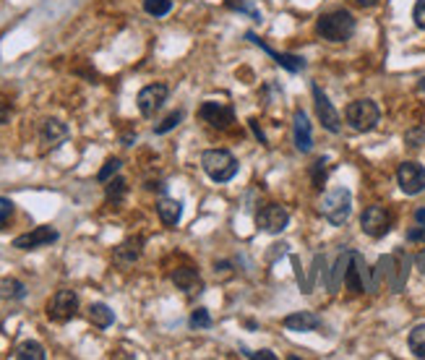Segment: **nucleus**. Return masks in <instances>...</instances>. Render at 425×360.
<instances>
[{"label": "nucleus", "mask_w": 425, "mask_h": 360, "mask_svg": "<svg viewBox=\"0 0 425 360\" xmlns=\"http://www.w3.org/2000/svg\"><path fill=\"white\" fill-rule=\"evenodd\" d=\"M227 8L243 11V13H248L251 19H256V22H258V11H256V6L251 3V0H227Z\"/></svg>", "instance_id": "nucleus-28"}, {"label": "nucleus", "mask_w": 425, "mask_h": 360, "mask_svg": "<svg viewBox=\"0 0 425 360\" xmlns=\"http://www.w3.org/2000/svg\"><path fill=\"white\" fill-rule=\"evenodd\" d=\"M201 167L214 183H227L238 175V160L227 149H206L201 154Z\"/></svg>", "instance_id": "nucleus-2"}, {"label": "nucleus", "mask_w": 425, "mask_h": 360, "mask_svg": "<svg viewBox=\"0 0 425 360\" xmlns=\"http://www.w3.org/2000/svg\"><path fill=\"white\" fill-rule=\"evenodd\" d=\"M358 6H362V8H373V6H378V0H358Z\"/></svg>", "instance_id": "nucleus-38"}, {"label": "nucleus", "mask_w": 425, "mask_h": 360, "mask_svg": "<svg viewBox=\"0 0 425 360\" xmlns=\"http://www.w3.org/2000/svg\"><path fill=\"white\" fill-rule=\"evenodd\" d=\"M8 115H11V108H8V105H6L3 99H0V126H3L6 120H8Z\"/></svg>", "instance_id": "nucleus-36"}, {"label": "nucleus", "mask_w": 425, "mask_h": 360, "mask_svg": "<svg viewBox=\"0 0 425 360\" xmlns=\"http://www.w3.org/2000/svg\"><path fill=\"white\" fill-rule=\"evenodd\" d=\"M360 228H362V232L371 235V238H383V235L392 230V214L386 212V207L373 204V207H368L362 212Z\"/></svg>", "instance_id": "nucleus-6"}, {"label": "nucleus", "mask_w": 425, "mask_h": 360, "mask_svg": "<svg viewBox=\"0 0 425 360\" xmlns=\"http://www.w3.org/2000/svg\"><path fill=\"white\" fill-rule=\"evenodd\" d=\"M157 214H160V219L167 225V228H172V225L181 222L183 204L181 201H175V198H160V204H157Z\"/></svg>", "instance_id": "nucleus-18"}, {"label": "nucleus", "mask_w": 425, "mask_h": 360, "mask_svg": "<svg viewBox=\"0 0 425 360\" xmlns=\"http://www.w3.org/2000/svg\"><path fill=\"white\" fill-rule=\"evenodd\" d=\"M191 327L199 329V327H212V316H209V311L206 308H196L191 316Z\"/></svg>", "instance_id": "nucleus-29"}, {"label": "nucleus", "mask_w": 425, "mask_h": 360, "mask_svg": "<svg viewBox=\"0 0 425 360\" xmlns=\"http://www.w3.org/2000/svg\"><path fill=\"white\" fill-rule=\"evenodd\" d=\"M76 311H78V295L74 290H58L47 303V318L58 321V324L71 321L76 316Z\"/></svg>", "instance_id": "nucleus-5"}, {"label": "nucleus", "mask_w": 425, "mask_h": 360, "mask_svg": "<svg viewBox=\"0 0 425 360\" xmlns=\"http://www.w3.org/2000/svg\"><path fill=\"white\" fill-rule=\"evenodd\" d=\"M407 240H412V243H423V240H425V225H415V228L407 230Z\"/></svg>", "instance_id": "nucleus-33"}, {"label": "nucleus", "mask_w": 425, "mask_h": 360, "mask_svg": "<svg viewBox=\"0 0 425 360\" xmlns=\"http://www.w3.org/2000/svg\"><path fill=\"white\" fill-rule=\"evenodd\" d=\"M40 136H42V142L47 144V146H58V144L68 136V128H65V123H60V120L47 118L42 123V131H40Z\"/></svg>", "instance_id": "nucleus-17"}, {"label": "nucleus", "mask_w": 425, "mask_h": 360, "mask_svg": "<svg viewBox=\"0 0 425 360\" xmlns=\"http://www.w3.org/2000/svg\"><path fill=\"white\" fill-rule=\"evenodd\" d=\"M316 32L326 42H347L355 34V16L350 11H331L324 13L316 24Z\"/></svg>", "instance_id": "nucleus-1"}, {"label": "nucleus", "mask_w": 425, "mask_h": 360, "mask_svg": "<svg viewBox=\"0 0 425 360\" xmlns=\"http://www.w3.org/2000/svg\"><path fill=\"white\" fill-rule=\"evenodd\" d=\"M285 329H290V332H316V329H321V318L310 311H298V314H290L285 318Z\"/></svg>", "instance_id": "nucleus-16"}, {"label": "nucleus", "mask_w": 425, "mask_h": 360, "mask_svg": "<svg viewBox=\"0 0 425 360\" xmlns=\"http://www.w3.org/2000/svg\"><path fill=\"white\" fill-rule=\"evenodd\" d=\"M245 37H248V40H251L253 44H258V47H261V50H264L266 55H272V58H274V60H276V63H279L282 68L292 71V74H298V71H303V68H306V60H303V58H298V55H288V53L282 55V53H276V50H272L269 44L261 42V40H258V37H256L253 32H248Z\"/></svg>", "instance_id": "nucleus-13"}, {"label": "nucleus", "mask_w": 425, "mask_h": 360, "mask_svg": "<svg viewBox=\"0 0 425 360\" xmlns=\"http://www.w3.org/2000/svg\"><path fill=\"white\" fill-rule=\"evenodd\" d=\"M243 355H245V358H253V360H261V358L274 360V352H269V350H261V352H251V350H243Z\"/></svg>", "instance_id": "nucleus-35"}, {"label": "nucleus", "mask_w": 425, "mask_h": 360, "mask_svg": "<svg viewBox=\"0 0 425 360\" xmlns=\"http://www.w3.org/2000/svg\"><path fill=\"white\" fill-rule=\"evenodd\" d=\"M415 222H417V225H425V209H417V212H415Z\"/></svg>", "instance_id": "nucleus-37"}, {"label": "nucleus", "mask_w": 425, "mask_h": 360, "mask_svg": "<svg viewBox=\"0 0 425 360\" xmlns=\"http://www.w3.org/2000/svg\"><path fill=\"white\" fill-rule=\"evenodd\" d=\"M412 19H415V24H417L420 29H425V0H417V3H415Z\"/></svg>", "instance_id": "nucleus-31"}, {"label": "nucleus", "mask_w": 425, "mask_h": 360, "mask_svg": "<svg viewBox=\"0 0 425 360\" xmlns=\"http://www.w3.org/2000/svg\"><path fill=\"white\" fill-rule=\"evenodd\" d=\"M425 139V131L420 128V131H410L407 133V146H420V142Z\"/></svg>", "instance_id": "nucleus-34"}, {"label": "nucleus", "mask_w": 425, "mask_h": 360, "mask_svg": "<svg viewBox=\"0 0 425 360\" xmlns=\"http://www.w3.org/2000/svg\"><path fill=\"white\" fill-rule=\"evenodd\" d=\"M172 282H175V287H181L183 293H188V295H196L201 290V277H199V272L191 269V266H178V269L172 272Z\"/></svg>", "instance_id": "nucleus-15"}, {"label": "nucleus", "mask_w": 425, "mask_h": 360, "mask_svg": "<svg viewBox=\"0 0 425 360\" xmlns=\"http://www.w3.org/2000/svg\"><path fill=\"white\" fill-rule=\"evenodd\" d=\"M352 212V194L347 188H334L321 198V214L329 219L331 225H344Z\"/></svg>", "instance_id": "nucleus-3"}, {"label": "nucleus", "mask_w": 425, "mask_h": 360, "mask_svg": "<svg viewBox=\"0 0 425 360\" xmlns=\"http://www.w3.org/2000/svg\"><path fill=\"white\" fill-rule=\"evenodd\" d=\"M378 118H381V110L373 99H358L347 108V123H350L352 131H371V128H376Z\"/></svg>", "instance_id": "nucleus-4"}, {"label": "nucleus", "mask_w": 425, "mask_h": 360, "mask_svg": "<svg viewBox=\"0 0 425 360\" xmlns=\"http://www.w3.org/2000/svg\"><path fill=\"white\" fill-rule=\"evenodd\" d=\"M144 11L160 19V16H167L172 11V0H144Z\"/></svg>", "instance_id": "nucleus-24"}, {"label": "nucleus", "mask_w": 425, "mask_h": 360, "mask_svg": "<svg viewBox=\"0 0 425 360\" xmlns=\"http://www.w3.org/2000/svg\"><path fill=\"white\" fill-rule=\"evenodd\" d=\"M13 217V201L6 196H0V230L8 225V219Z\"/></svg>", "instance_id": "nucleus-30"}, {"label": "nucleus", "mask_w": 425, "mask_h": 360, "mask_svg": "<svg viewBox=\"0 0 425 360\" xmlns=\"http://www.w3.org/2000/svg\"><path fill=\"white\" fill-rule=\"evenodd\" d=\"M256 222H258V228L264 230V232L276 235V232H282V230L288 228L290 214H288V209L279 207V204H266V207L258 209Z\"/></svg>", "instance_id": "nucleus-8"}, {"label": "nucleus", "mask_w": 425, "mask_h": 360, "mask_svg": "<svg viewBox=\"0 0 425 360\" xmlns=\"http://www.w3.org/2000/svg\"><path fill=\"white\" fill-rule=\"evenodd\" d=\"M13 360H44V348L34 339H26L22 345H16L13 350Z\"/></svg>", "instance_id": "nucleus-20"}, {"label": "nucleus", "mask_w": 425, "mask_h": 360, "mask_svg": "<svg viewBox=\"0 0 425 360\" xmlns=\"http://www.w3.org/2000/svg\"><path fill=\"white\" fill-rule=\"evenodd\" d=\"M420 89H423V92H425V78H423V81H420Z\"/></svg>", "instance_id": "nucleus-40"}, {"label": "nucleus", "mask_w": 425, "mask_h": 360, "mask_svg": "<svg viewBox=\"0 0 425 360\" xmlns=\"http://www.w3.org/2000/svg\"><path fill=\"white\" fill-rule=\"evenodd\" d=\"M324 170H326V160H319L313 164V183H316V188H324Z\"/></svg>", "instance_id": "nucleus-32"}, {"label": "nucleus", "mask_w": 425, "mask_h": 360, "mask_svg": "<svg viewBox=\"0 0 425 360\" xmlns=\"http://www.w3.org/2000/svg\"><path fill=\"white\" fill-rule=\"evenodd\" d=\"M183 120V110H175L172 115H167V118L162 120L160 126H154V133H167V131H172L178 123Z\"/></svg>", "instance_id": "nucleus-27"}, {"label": "nucleus", "mask_w": 425, "mask_h": 360, "mask_svg": "<svg viewBox=\"0 0 425 360\" xmlns=\"http://www.w3.org/2000/svg\"><path fill=\"white\" fill-rule=\"evenodd\" d=\"M310 92H313V99H316V112H319V120L324 123V128L331 133H340V115H337V110H334V105L329 102V97L321 92L316 84L310 87Z\"/></svg>", "instance_id": "nucleus-12"}, {"label": "nucleus", "mask_w": 425, "mask_h": 360, "mask_svg": "<svg viewBox=\"0 0 425 360\" xmlns=\"http://www.w3.org/2000/svg\"><path fill=\"white\" fill-rule=\"evenodd\" d=\"M58 240V230L53 228H34L32 232H24L19 238H13V248L19 251H34V248H42Z\"/></svg>", "instance_id": "nucleus-11"}, {"label": "nucleus", "mask_w": 425, "mask_h": 360, "mask_svg": "<svg viewBox=\"0 0 425 360\" xmlns=\"http://www.w3.org/2000/svg\"><path fill=\"white\" fill-rule=\"evenodd\" d=\"M89 321L99 329H107V327H112L115 314H112L110 306H105V303H92V306H89Z\"/></svg>", "instance_id": "nucleus-21"}, {"label": "nucleus", "mask_w": 425, "mask_h": 360, "mask_svg": "<svg viewBox=\"0 0 425 360\" xmlns=\"http://www.w3.org/2000/svg\"><path fill=\"white\" fill-rule=\"evenodd\" d=\"M105 191H107V201H112V204H115V201H120V198L128 194V186H126V180H123V178H112V180H107Z\"/></svg>", "instance_id": "nucleus-25"}, {"label": "nucleus", "mask_w": 425, "mask_h": 360, "mask_svg": "<svg viewBox=\"0 0 425 360\" xmlns=\"http://www.w3.org/2000/svg\"><path fill=\"white\" fill-rule=\"evenodd\" d=\"M0 298H6V300H22V298H26V287L19 280L6 277V280H0Z\"/></svg>", "instance_id": "nucleus-22"}, {"label": "nucleus", "mask_w": 425, "mask_h": 360, "mask_svg": "<svg viewBox=\"0 0 425 360\" xmlns=\"http://www.w3.org/2000/svg\"><path fill=\"white\" fill-rule=\"evenodd\" d=\"M141 246L144 240L141 238H128L126 243H120L115 248V262L117 264H133L141 256Z\"/></svg>", "instance_id": "nucleus-19"}, {"label": "nucleus", "mask_w": 425, "mask_h": 360, "mask_svg": "<svg viewBox=\"0 0 425 360\" xmlns=\"http://www.w3.org/2000/svg\"><path fill=\"white\" fill-rule=\"evenodd\" d=\"M165 99H167V87H165V84H149V87H144L138 92V97H136L138 112H141L144 118H151V115L165 105Z\"/></svg>", "instance_id": "nucleus-9"}, {"label": "nucleus", "mask_w": 425, "mask_h": 360, "mask_svg": "<svg viewBox=\"0 0 425 360\" xmlns=\"http://www.w3.org/2000/svg\"><path fill=\"white\" fill-rule=\"evenodd\" d=\"M410 350H412L415 358H425V324H417V327L410 332Z\"/></svg>", "instance_id": "nucleus-23"}, {"label": "nucleus", "mask_w": 425, "mask_h": 360, "mask_svg": "<svg viewBox=\"0 0 425 360\" xmlns=\"http://www.w3.org/2000/svg\"><path fill=\"white\" fill-rule=\"evenodd\" d=\"M199 120L209 123L214 128H230L235 123V112L230 105H222V102H203L199 108Z\"/></svg>", "instance_id": "nucleus-10"}, {"label": "nucleus", "mask_w": 425, "mask_h": 360, "mask_svg": "<svg viewBox=\"0 0 425 360\" xmlns=\"http://www.w3.org/2000/svg\"><path fill=\"white\" fill-rule=\"evenodd\" d=\"M397 180L407 196H417L425 191V167L420 162H402L397 170Z\"/></svg>", "instance_id": "nucleus-7"}, {"label": "nucleus", "mask_w": 425, "mask_h": 360, "mask_svg": "<svg viewBox=\"0 0 425 360\" xmlns=\"http://www.w3.org/2000/svg\"><path fill=\"white\" fill-rule=\"evenodd\" d=\"M292 131H295V146H298V152H310L313 136H310V120L306 115V110H295Z\"/></svg>", "instance_id": "nucleus-14"}, {"label": "nucleus", "mask_w": 425, "mask_h": 360, "mask_svg": "<svg viewBox=\"0 0 425 360\" xmlns=\"http://www.w3.org/2000/svg\"><path fill=\"white\" fill-rule=\"evenodd\" d=\"M120 164H123V162H120L117 157H110V160L105 162V167L97 173V180H99V183H107V180H110V178H112V175L120 170Z\"/></svg>", "instance_id": "nucleus-26"}, {"label": "nucleus", "mask_w": 425, "mask_h": 360, "mask_svg": "<svg viewBox=\"0 0 425 360\" xmlns=\"http://www.w3.org/2000/svg\"><path fill=\"white\" fill-rule=\"evenodd\" d=\"M417 264H420V269H423V274H425V251L417 256Z\"/></svg>", "instance_id": "nucleus-39"}]
</instances>
